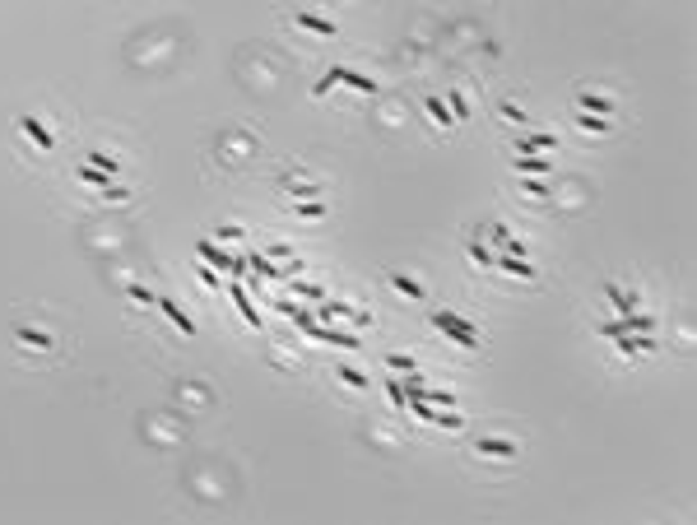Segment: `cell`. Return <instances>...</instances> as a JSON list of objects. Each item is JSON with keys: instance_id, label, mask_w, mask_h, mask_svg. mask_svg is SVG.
Returning <instances> with one entry per match:
<instances>
[{"instance_id": "1", "label": "cell", "mask_w": 697, "mask_h": 525, "mask_svg": "<svg viewBox=\"0 0 697 525\" xmlns=\"http://www.w3.org/2000/svg\"><path fill=\"white\" fill-rule=\"evenodd\" d=\"M433 325L447 335V340H456L461 349H470V354H479V349H483V330H479V325H470L461 311H433Z\"/></svg>"}, {"instance_id": "2", "label": "cell", "mask_w": 697, "mask_h": 525, "mask_svg": "<svg viewBox=\"0 0 697 525\" xmlns=\"http://www.w3.org/2000/svg\"><path fill=\"white\" fill-rule=\"evenodd\" d=\"M279 311H284V316H298V325L307 330L311 340H321V344H340V349H358V344H363V340L354 335V330H340V325H316V321L307 316V311H293L289 302H279Z\"/></svg>"}, {"instance_id": "3", "label": "cell", "mask_w": 697, "mask_h": 525, "mask_svg": "<svg viewBox=\"0 0 697 525\" xmlns=\"http://www.w3.org/2000/svg\"><path fill=\"white\" fill-rule=\"evenodd\" d=\"M330 84H349V89H358V93H372V98L381 93V84H377V79L358 75V70H349V65H330V70H325V79H316V84H311V93L321 98V93L330 89Z\"/></svg>"}, {"instance_id": "4", "label": "cell", "mask_w": 697, "mask_h": 525, "mask_svg": "<svg viewBox=\"0 0 697 525\" xmlns=\"http://www.w3.org/2000/svg\"><path fill=\"white\" fill-rule=\"evenodd\" d=\"M196 256H200L205 265H218L228 279H242V275H247V261H242V256H232V251H223L214 237H200V242H196Z\"/></svg>"}, {"instance_id": "5", "label": "cell", "mask_w": 697, "mask_h": 525, "mask_svg": "<svg viewBox=\"0 0 697 525\" xmlns=\"http://www.w3.org/2000/svg\"><path fill=\"white\" fill-rule=\"evenodd\" d=\"M595 335H655V316L651 311H628V316H614V321H600Z\"/></svg>"}, {"instance_id": "6", "label": "cell", "mask_w": 697, "mask_h": 525, "mask_svg": "<svg viewBox=\"0 0 697 525\" xmlns=\"http://www.w3.org/2000/svg\"><path fill=\"white\" fill-rule=\"evenodd\" d=\"M474 451H479V456H493V461H516V456H521V447H516V442H502V437H479Z\"/></svg>"}, {"instance_id": "7", "label": "cell", "mask_w": 697, "mask_h": 525, "mask_svg": "<svg viewBox=\"0 0 697 525\" xmlns=\"http://www.w3.org/2000/svg\"><path fill=\"white\" fill-rule=\"evenodd\" d=\"M493 270H502V275H511V279H535V265H530L526 256H507V251L493 256Z\"/></svg>"}, {"instance_id": "8", "label": "cell", "mask_w": 697, "mask_h": 525, "mask_svg": "<svg viewBox=\"0 0 697 525\" xmlns=\"http://www.w3.org/2000/svg\"><path fill=\"white\" fill-rule=\"evenodd\" d=\"M154 307L163 311V316H168V321L177 325V330H182L186 340H191V335H196V321H191V316H186V311L177 307V302H172V298H154Z\"/></svg>"}, {"instance_id": "9", "label": "cell", "mask_w": 697, "mask_h": 525, "mask_svg": "<svg viewBox=\"0 0 697 525\" xmlns=\"http://www.w3.org/2000/svg\"><path fill=\"white\" fill-rule=\"evenodd\" d=\"M604 298L614 302V311H619V316H628V311H642V298H637V293H628V289H619L614 279L604 284Z\"/></svg>"}, {"instance_id": "10", "label": "cell", "mask_w": 697, "mask_h": 525, "mask_svg": "<svg viewBox=\"0 0 697 525\" xmlns=\"http://www.w3.org/2000/svg\"><path fill=\"white\" fill-rule=\"evenodd\" d=\"M535 149H558V135L553 130H526L516 139V154H535Z\"/></svg>"}, {"instance_id": "11", "label": "cell", "mask_w": 697, "mask_h": 525, "mask_svg": "<svg viewBox=\"0 0 697 525\" xmlns=\"http://www.w3.org/2000/svg\"><path fill=\"white\" fill-rule=\"evenodd\" d=\"M19 126H24V135L37 139V149H42V154H51V149H56V135H51V130H46L37 117H19Z\"/></svg>"}, {"instance_id": "12", "label": "cell", "mask_w": 697, "mask_h": 525, "mask_svg": "<svg viewBox=\"0 0 697 525\" xmlns=\"http://www.w3.org/2000/svg\"><path fill=\"white\" fill-rule=\"evenodd\" d=\"M511 168L526 172V177H549L553 172V158H535V154H516L511 158Z\"/></svg>"}, {"instance_id": "13", "label": "cell", "mask_w": 697, "mask_h": 525, "mask_svg": "<svg viewBox=\"0 0 697 525\" xmlns=\"http://www.w3.org/2000/svg\"><path fill=\"white\" fill-rule=\"evenodd\" d=\"M228 298H232V302H237V311H242V321H247V325H261V311L251 307V298H247V289H242V284H237V279H228Z\"/></svg>"}, {"instance_id": "14", "label": "cell", "mask_w": 697, "mask_h": 525, "mask_svg": "<svg viewBox=\"0 0 697 525\" xmlns=\"http://www.w3.org/2000/svg\"><path fill=\"white\" fill-rule=\"evenodd\" d=\"M576 112H595V117H614V103L609 98H600V93H576Z\"/></svg>"}, {"instance_id": "15", "label": "cell", "mask_w": 697, "mask_h": 525, "mask_svg": "<svg viewBox=\"0 0 697 525\" xmlns=\"http://www.w3.org/2000/svg\"><path fill=\"white\" fill-rule=\"evenodd\" d=\"M298 24L311 28L316 37H335V33H340V28H335V19H321V15H311V10H298Z\"/></svg>"}, {"instance_id": "16", "label": "cell", "mask_w": 697, "mask_h": 525, "mask_svg": "<svg viewBox=\"0 0 697 525\" xmlns=\"http://www.w3.org/2000/svg\"><path fill=\"white\" fill-rule=\"evenodd\" d=\"M316 316H325V321H335V316H344V321H354V325H368V316L354 307H344V302H321L316 307Z\"/></svg>"}, {"instance_id": "17", "label": "cell", "mask_w": 697, "mask_h": 525, "mask_svg": "<svg viewBox=\"0 0 697 525\" xmlns=\"http://www.w3.org/2000/svg\"><path fill=\"white\" fill-rule=\"evenodd\" d=\"M423 107H428V117H433V126H442V130H451V126H456V117H451V107H447V103H442V98H437V93H428V98H423Z\"/></svg>"}, {"instance_id": "18", "label": "cell", "mask_w": 697, "mask_h": 525, "mask_svg": "<svg viewBox=\"0 0 697 525\" xmlns=\"http://www.w3.org/2000/svg\"><path fill=\"white\" fill-rule=\"evenodd\" d=\"M15 340L24 344V349H51V335H46V330H28V325H19Z\"/></svg>"}, {"instance_id": "19", "label": "cell", "mask_w": 697, "mask_h": 525, "mask_svg": "<svg viewBox=\"0 0 697 525\" xmlns=\"http://www.w3.org/2000/svg\"><path fill=\"white\" fill-rule=\"evenodd\" d=\"M390 289H395V293H404V298H414V302H423V298H428V293H423V284H418V279H409V275H390Z\"/></svg>"}, {"instance_id": "20", "label": "cell", "mask_w": 697, "mask_h": 525, "mask_svg": "<svg viewBox=\"0 0 697 525\" xmlns=\"http://www.w3.org/2000/svg\"><path fill=\"white\" fill-rule=\"evenodd\" d=\"M84 163H89V168H98V172H112V177L121 172V163H117L112 154H103V149H89V158H84Z\"/></svg>"}, {"instance_id": "21", "label": "cell", "mask_w": 697, "mask_h": 525, "mask_svg": "<svg viewBox=\"0 0 697 525\" xmlns=\"http://www.w3.org/2000/svg\"><path fill=\"white\" fill-rule=\"evenodd\" d=\"M576 126H581L586 135H604L614 121H609V117H590V112H581V117H576Z\"/></svg>"}, {"instance_id": "22", "label": "cell", "mask_w": 697, "mask_h": 525, "mask_svg": "<svg viewBox=\"0 0 697 525\" xmlns=\"http://www.w3.org/2000/svg\"><path fill=\"white\" fill-rule=\"evenodd\" d=\"M465 256H470L474 265H483V270H493V251L483 247V242H470V247H465Z\"/></svg>"}, {"instance_id": "23", "label": "cell", "mask_w": 697, "mask_h": 525, "mask_svg": "<svg viewBox=\"0 0 697 525\" xmlns=\"http://www.w3.org/2000/svg\"><path fill=\"white\" fill-rule=\"evenodd\" d=\"M447 107H451V117H456V121H465V117H470V103L461 98V89H447Z\"/></svg>"}, {"instance_id": "24", "label": "cell", "mask_w": 697, "mask_h": 525, "mask_svg": "<svg viewBox=\"0 0 697 525\" xmlns=\"http://www.w3.org/2000/svg\"><path fill=\"white\" fill-rule=\"evenodd\" d=\"M497 117H502V121H511V126H526V121H530V117L516 107V103H502V107H497Z\"/></svg>"}, {"instance_id": "25", "label": "cell", "mask_w": 697, "mask_h": 525, "mask_svg": "<svg viewBox=\"0 0 697 525\" xmlns=\"http://www.w3.org/2000/svg\"><path fill=\"white\" fill-rule=\"evenodd\" d=\"M335 377H344V381H349L354 390H368V377H363L358 368H335Z\"/></svg>"}, {"instance_id": "26", "label": "cell", "mask_w": 697, "mask_h": 525, "mask_svg": "<svg viewBox=\"0 0 697 525\" xmlns=\"http://www.w3.org/2000/svg\"><path fill=\"white\" fill-rule=\"evenodd\" d=\"M289 196H293V200H316V196H321V186L298 182V186H289Z\"/></svg>"}, {"instance_id": "27", "label": "cell", "mask_w": 697, "mask_h": 525, "mask_svg": "<svg viewBox=\"0 0 697 525\" xmlns=\"http://www.w3.org/2000/svg\"><path fill=\"white\" fill-rule=\"evenodd\" d=\"M390 404H395V414H404V409H409V400H404V386H400V377H395V381H390Z\"/></svg>"}, {"instance_id": "28", "label": "cell", "mask_w": 697, "mask_h": 525, "mask_svg": "<svg viewBox=\"0 0 697 525\" xmlns=\"http://www.w3.org/2000/svg\"><path fill=\"white\" fill-rule=\"evenodd\" d=\"M386 368H390V372H414L418 363H414L409 354H390V358H386Z\"/></svg>"}, {"instance_id": "29", "label": "cell", "mask_w": 697, "mask_h": 525, "mask_svg": "<svg viewBox=\"0 0 697 525\" xmlns=\"http://www.w3.org/2000/svg\"><path fill=\"white\" fill-rule=\"evenodd\" d=\"M214 242H242V228H237V223H223V228L214 232Z\"/></svg>"}, {"instance_id": "30", "label": "cell", "mask_w": 697, "mask_h": 525, "mask_svg": "<svg viewBox=\"0 0 697 525\" xmlns=\"http://www.w3.org/2000/svg\"><path fill=\"white\" fill-rule=\"evenodd\" d=\"M298 214H302V218H321L325 205H321V200H302V205H298Z\"/></svg>"}, {"instance_id": "31", "label": "cell", "mask_w": 697, "mask_h": 525, "mask_svg": "<svg viewBox=\"0 0 697 525\" xmlns=\"http://www.w3.org/2000/svg\"><path fill=\"white\" fill-rule=\"evenodd\" d=\"M521 191H526V196H549V186L535 182V177H526V182H521Z\"/></svg>"}]
</instances>
